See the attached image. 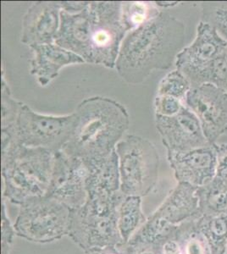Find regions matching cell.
<instances>
[{
  "instance_id": "cell-10",
  "label": "cell",
  "mask_w": 227,
  "mask_h": 254,
  "mask_svg": "<svg viewBox=\"0 0 227 254\" xmlns=\"http://www.w3.org/2000/svg\"><path fill=\"white\" fill-rule=\"evenodd\" d=\"M227 47V41L216 28L201 20L195 39L177 55L175 67L187 76L192 88L199 87L208 83L210 68Z\"/></svg>"
},
{
  "instance_id": "cell-12",
  "label": "cell",
  "mask_w": 227,
  "mask_h": 254,
  "mask_svg": "<svg viewBox=\"0 0 227 254\" xmlns=\"http://www.w3.org/2000/svg\"><path fill=\"white\" fill-rule=\"evenodd\" d=\"M88 169L82 159L69 156L63 151L55 152L51 182L47 195L71 209L80 208L86 200Z\"/></svg>"
},
{
  "instance_id": "cell-25",
  "label": "cell",
  "mask_w": 227,
  "mask_h": 254,
  "mask_svg": "<svg viewBox=\"0 0 227 254\" xmlns=\"http://www.w3.org/2000/svg\"><path fill=\"white\" fill-rule=\"evenodd\" d=\"M164 245L158 242L130 239L120 247L126 254H163Z\"/></svg>"
},
{
  "instance_id": "cell-31",
  "label": "cell",
  "mask_w": 227,
  "mask_h": 254,
  "mask_svg": "<svg viewBox=\"0 0 227 254\" xmlns=\"http://www.w3.org/2000/svg\"><path fill=\"white\" fill-rule=\"evenodd\" d=\"M163 254H181L178 246L175 243L174 237L164 244V249H163Z\"/></svg>"
},
{
  "instance_id": "cell-18",
  "label": "cell",
  "mask_w": 227,
  "mask_h": 254,
  "mask_svg": "<svg viewBox=\"0 0 227 254\" xmlns=\"http://www.w3.org/2000/svg\"><path fill=\"white\" fill-rule=\"evenodd\" d=\"M146 220L142 209V197L126 196L119 207L117 221L119 232L124 243L131 239Z\"/></svg>"
},
{
  "instance_id": "cell-4",
  "label": "cell",
  "mask_w": 227,
  "mask_h": 254,
  "mask_svg": "<svg viewBox=\"0 0 227 254\" xmlns=\"http://www.w3.org/2000/svg\"><path fill=\"white\" fill-rule=\"evenodd\" d=\"M55 152L20 144L14 133L1 131L3 199L20 206L46 196L51 182Z\"/></svg>"
},
{
  "instance_id": "cell-27",
  "label": "cell",
  "mask_w": 227,
  "mask_h": 254,
  "mask_svg": "<svg viewBox=\"0 0 227 254\" xmlns=\"http://www.w3.org/2000/svg\"><path fill=\"white\" fill-rule=\"evenodd\" d=\"M15 231L7 216L5 200L2 201V222H1V254H9Z\"/></svg>"
},
{
  "instance_id": "cell-16",
  "label": "cell",
  "mask_w": 227,
  "mask_h": 254,
  "mask_svg": "<svg viewBox=\"0 0 227 254\" xmlns=\"http://www.w3.org/2000/svg\"><path fill=\"white\" fill-rule=\"evenodd\" d=\"M30 49L32 52L31 74L37 77L42 87L56 78L64 67L85 62L80 56L56 44H41Z\"/></svg>"
},
{
  "instance_id": "cell-32",
  "label": "cell",
  "mask_w": 227,
  "mask_h": 254,
  "mask_svg": "<svg viewBox=\"0 0 227 254\" xmlns=\"http://www.w3.org/2000/svg\"><path fill=\"white\" fill-rule=\"evenodd\" d=\"M157 5L161 6V7H172V6L176 5L178 2H156Z\"/></svg>"
},
{
  "instance_id": "cell-17",
  "label": "cell",
  "mask_w": 227,
  "mask_h": 254,
  "mask_svg": "<svg viewBox=\"0 0 227 254\" xmlns=\"http://www.w3.org/2000/svg\"><path fill=\"white\" fill-rule=\"evenodd\" d=\"M197 226L212 254H227V214H199Z\"/></svg>"
},
{
  "instance_id": "cell-6",
  "label": "cell",
  "mask_w": 227,
  "mask_h": 254,
  "mask_svg": "<svg viewBox=\"0 0 227 254\" xmlns=\"http://www.w3.org/2000/svg\"><path fill=\"white\" fill-rule=\"evenodd\" d=\"M121 190L125 196H147L155 188L159 157L149 139L129 135L116 146Z\"/></svg>"
},
{
  "instance_id": "cell-8",
  "label": "cell",
  "mask_w": 227,
  "mask_h": 254,
  "mask_svg": "<svg viewBox=\"0 0 227 254\" xmlns=\"http://www.w3.org/2000/svg\"><path fill=\"white\" fill-rule=\"evenodd\" d=\"M198 188L178 183L131 239L165 243L172 239L181 223L199 216Z\"/></svg>"
},
{
  "instance_id": "cell-22",
  "label": "cell",
  "mask_w": 227,
  "mask_h": 254,
  "mask_svg": "<svg viewBox=\"0 0 227 254\" xmlns=\"http://www.w3.org/2000/svg\"><path fill=\"white\" fill-rule=\"evenodd\" d=\"M158 13L152 5L146 3L122 2V20L127 32L141 26Z\"/></svg>"
},
{
  "instance_id": "cell-28",
  "label": "cell",
  "mask_w": 227,
  "mask_h": 254,
  "mask_svg": "<svg viewBox=\"0 0 227 254\" xmlns=\"http://www.w3.org/2000/svg\"><path fill=\"white\" fill-rule=\"evenodd\" d=\"M216 153V174L218 179L227 182V143H215Z\"/></svg>"
},
{
  "instance_id": "cell-20",
  "label": "cell",
  "mask_w": 227,
  "mask_h": 254,
  "mask_svg": "<svg viewBox=\"0 0 227 254\" xmlns=\"http://www.w3.org/2000/svg\"><path fill=\"white\" fill-rule=\"evenodd\" d=\"M197 217L181 223L175 231L174 239L181 254H212L207 241L198 229Z\"/></svg>"
},
{
  "instance_id": "cell-1",
  "label": "cell",
  "mask_w": 227,
  "mask_h": 254,
  "mask_svg": "<svg viewBox=\"0 0 227 254\" xmlns=\"http://www.w3.org/2000/svg\"><path fill=\"white\" fill-rule=\"evenodd\" d=\"M127 32L122 20V2H89L76 14L61 10L55 44L86 63L113 69Z\"/></svg>"
},
{
  "instance_id": "cell-30",
  "label": "cell",
  "mask_w": 227,
  "mask_h": 254,
  "mask_svg": "<svg viewBox=\"0 0 227 254\" xmlns=\"http://www.w3.org/2000/svg\"><path fill=\"white\" fill-rule=\"evenodd\" d=\"M86 254H126L125 252L121 249L120 246L117 247H107L104 249H99V250H95V251L90 252Z\"/></svg>"
},
{
  "instance_id": "cell-9",
  "label": "cell",
  "mask_w": 227,
  "mask_h": 254,
  "mask_svg": "<svg viewBox=\"0 0 227 254\" xmlns=\"http://www.w3.org/2000/svg\"><path fill=\"white\" fill-rule=\"evenodd\" d=\"M75 120L74 113L65 116H45L23 104L13 128L20 144L57 152L69 141Z\"/></svg>"
},
{
  "instance_id": "cell-21",
  "label": "cell",
  "mask_w": 227,
  "mask_h": 254,
  "mask_svg": "<svg viewBox=\"0 0 227 254\" xmlns=\"http://www.w3.org/2000/svg\"><path fill=\"white\" fill-rule=\"evenodd\" d=\"M191 89L192 84L187 76L179 69H175L161 80L157 95L170 96L183 103Z\"/></svg>"
},
{
  "instance_id": "cell-13",
  "label": "cell",
  "mask_w": 227,
  "mask_h": 254,
  "mask_svg": "<svg viewBox=\"0 0 227 254\" xmlns=\"http://www.w3.org/2000/svg\"><path fill=\"white\" fill-rule=\"evenodd\" d=\"M155 126L167 157L211 145L204 136L199 118L186 105L171 117L155 115Z\"/></svg>"
},
{
  "instance_id": "cell-14",
  "label": "cell",
  "mask_w": 227,
  "mask_h": 254,
  "mask_svg": "<svg viewBox=\"0 0 227 254\" xmlns=\"http://www.w3.org/2000/svg\"><path fill=\"white\" fill-rule=\"evenodd\" d=\"M61 2H35L24 15L20 42L31 47L55 44L61 26Z\"/></svg>"
},
{
  "instance_id": "cell-23",
  "label": "cell",
  "mask_w": 227,
  "mask_h": 254,
  "mask_svg": "<svg viewBox=\"0 0 227 254\" xmlns=\"http://www.w3.org/2000/svg\"><path fill=\"white\" fill-rule=\"evenodd\" d=\"M201 8L202 21L215 27L227 41V2H204Z\"/></svg>"
},
{
  "instance_id": "cell-2",
  "label": "cell",
  "mask_w": 227,
  "mask_h": 254,
  "mask_svg": "<svg viewBox=\"0 0 227 254\" xmlns=\"http://www.w3.org/2000/svg\"><path fill=\"white\" fill-rule=\"evenodd\" d=\"M184 24L165 12L130 31L124 38L115 69L124 81L139 85L154 70L170 69L184 49Z\"/></svg>"
},
{
  "instance_id": "cell-19",
  "label": "cell",
  "mask_w": 227,
  "mask_h": 254,
  "mask_svg": "<svg viewBox=\"0 0 227 254\" xmlns=\"http://www.w3.org/2000/svg\"><path fill=\"white\" fill-rule=\"evenodd\" d=\"M200 214H227V182L215 177L198 188Z\"/></svg>"
},
{
  "instance_id": "cell-7",
  "label": "cell",
  "mask_w": 227,
  "mask_h": 254,
  "mask_svg": "<svg viewBox=\"0 0 227 254\" xmlns=\"http://www.w3.org/2000/svg\"><path fill=\"white\" fill-rule=\"evenodd\" d=\"M71 208L51 196L33 197L20 205L14 228L35 243H53L69 234Z\"/></svg>"
},
{
  "instance_id": "cell-24",
  "label": "cell",
  "mask_w": 227,
  "mask_h": 254,
  "mask_svg": "<svg viewBox=\"0 0 227 254\" xmlns=\"http://www.w3.org/2000/svg\"><path fill=\"white\" fill-rule=\"evenodd\" d=\"M23 104L12 97L3 71L1 77V129L15 124Z\"/></svg>"
},
{
  "instance_id": "cell-5",
  "label": "cell",
  "mask_w": 227,
  "mask_h": 254,
  "mask_svg": "<svg viewBox=\"0 0 227 254\" xmlns=\"http://www.w3.org/2000/svg\"><path fill=\"white\" fill-rule=\"evenodd\" d=\"M125 197L120 194L86 198L81 207L71 209L68 237L84 254L123 244L117 221L119 207Z\"/></svg>"
},
{
  "instance_id": "cell-11",
  "label": "cell",
  "mask_w": 227,
  "mask_h": 254,
  "mask_svg": "<svg viewBox=\"0 0 227 254\" xmlns=\"http://www.w3.org/2000/svg\"><path fill=\"white\" fill-rule=\"evenodd\" d=\"M184 104L199 118L204 136L210 144L227 135V92L211 83L193 87Z\"/></svg>"
},
{
  "instance_id": "cell-26",
  "label": "cell",
  "mask_w": 227,
  "mask_h": 254,
  "mask_svg": "<svg viewBox=\"0 0 227 254\" xmlns=\"http://www.w3.org/2000/svg\"><path fill=\"white\" fill-rule=\"evenodd\" d=\"M184 105V103L170 96L157 95L154 100L155 115L171 117L177 115Z\"/></svg>"
},
{
  "instance_id": "cell-15",
  "label": "cell",
  "mask_w": 227,
  "mask_h": 254,
  "mask_svg": "<svg viewBox=\"0 0 227 254\" xmlns=\"http://www.w3.org/2000/svg\"><path fill=\"white\" fill-rule=\"evenodd\" d=\"M178 183L199 188L209 184L216 174L214 144L167 157Z\"/></svg>"
},
{
  "instance_id": "cell-29",
  "label": "cell",
  "mask_w": 227,
  "mask_h": 254,
  "mask_svg": "<svg viewBox=\"0 0 227 254\" xmlns=\"http://www.w3.org/2000/svg\"><path fill=\"white\" fill-rule=\"evenodd\" d=\"M88 3L89 2H61L62 10L70 14H76L83 10Z\"/></svg>"
},
{
  "instance_id": "cell-3",
  "label": "cell",
  "mask_w": 227,
  "mask_h": 254,
  "mask_svg": "<svg viewBox=\"0 0 227 254\" xmlns=\"http://www.w3.org/2000/svg\"><path fill=\"white\" fill-rule=\"evenodd\" d=\"M72 136L62 151L84 161L112 154L130 125L127 109L112 98L92 97L78 104Z\"/></svg>"
}]
</instances>
